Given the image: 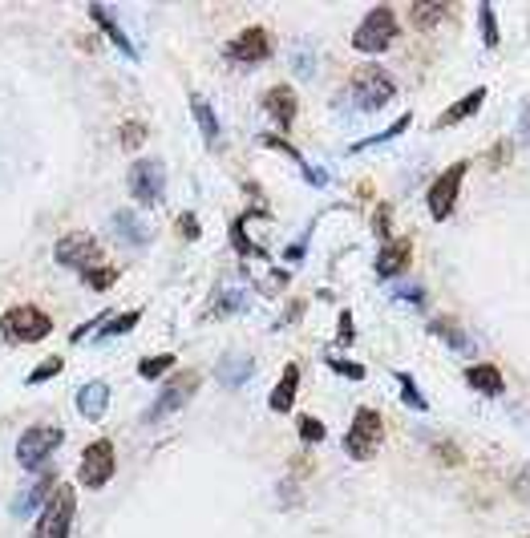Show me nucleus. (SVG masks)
<instances>
[{
	"label": "nucleus",
	"mask_w": 530,
	"mask_h": 538,
	"mask_svg": "<svg viewBox=\"0 0 530 538\" xmlns=\"http://www.w3.org/2000/svg\"><path fill=\"white\" fill-rule=\"evenodd\" d=\"M393 98H397V85H393V77L384 74L381 66H360L357 74H352V101H357V110L376 114V110L389 106Z\"/></svg>",
	"instance_id": "f257e3e1"
},
{
	"label": "nucleus",
	"mask_w": 530,
	"mask_h": 538,
	"mask_svg": "<svg viewBox=\"0 0 530 538\" xmlns=\"http://www.w3.org/2000/svg\"><path fill=\"white\" fill-rule=\"evenodd\" d=\"M0 332L13 344H37L53 332V320L41 308H33V304H17V308H9L0 316Z\"/></svg>",
	"instance_id": "f03ea898"
},
{
	"label": "nucleus",
	"mask_w": 530,
	"mask_h": 538,
	"mask_svg": "<svg viewBox=\"0 0 530 538\" xmlns=\"http://www.w3.org/2000/svg\"><path fill=\"white\" fill-rule=\"evenodd\" d=\"M74 514H77L74 486H53L49 502L41 506V518H37V538H69Z\"/></svg>",
	"instance_id": "7ed1b4c3"
},
{
	"label": "nucleus",
	"mask_w": 530,
	"mask_h": 538,
	"mask_svg": "<svg viewBox=\"0 0 530 538\" xmlns=\"http://www.w3.org/2000/svg\"><path fill=\"white\" fill-rule=\"evenodd\" d=\"M384 441V421L376 409H357V417H352V429L344 433V449H349V457H357V462H365V457H373L376 449H381Z\"/></svg>",
	"instance_id": "20e7f679"
},
{
	"label": "nucleus",
	"mask_w": 530,
	"mask_h": 538,
	"mask_svg": "<svg viewBox=\"0 0 530 538\" xmlns=\"http://www.w3.org/2000/svg\"><path fill=\"white\" fill-rule=\"evenodd\" d=\"M393 41H397V17H393L389 4L373 9V13H368V17L357 25V33H352V45H357L360 53H384Z\"/></svg>",
	"instance_id": "39448f33"
},
{
	"label": "nucleus",
	"mask_w": 530,
	"mask_h": 538,
	"mask_svg": "<svg viewBox=\"0 0 530 538\" xmlns=\"http://www.w3.org/2000/svg\"><path fill=\"white\" fill-rule=\"evenodd\" d=\"M61 441H66V433H61L57 425H33V429H25L17 441V462L25 465V470H41Z\"/></svg>",
	"instance_id": "423d86ee"
},
{
	"label": "nucleus",
	"mask_w": 530,
	"mask_h": 538,
	"mask_svg": "<svg viewBox=\"0 0 530 538\" xmlns=\"http://www.w3.org/2000/svg\"><path fill=\"white\" fill-rule=\"evenodd\" d=\"M470 174V163H454L446 174H437V179L429 182V195H425V203H429V215L437 223H446L449 215H454V203L457 195H462V179Z\"/></svg>",
	"instance_id": "0eeeda50"
},
{
	"label": "nucleus",
	"mask_w": 530,
	"mask_h": 538,
	"mask_svg": "<svg viewBox=\"0 0 530 538\" xmlns=\"http://www.w3.org/2000/svg\"><path fill=\"white\" fill-rule=\"evenodd\" d=\"M114 470H118L114 445H110L106 437H98V441H90V445H85L82 465H77V481H82V486H90V489H102L110 478H114Z\"/></svg>",
	"instance_id": "6e6552de"
},
{
	"label": "nucleus",
	"mask_w": 530,
	"mask_h": 538,
	"mask_svg": "<svg viewBox=\"0 0 530 538\" xmlns=\"http://www.w3.org/2000/svg\"><path fill=\"white\" fill-rule=\"evenodd\" d=\"M53 255H57L61 268H74V271H93L102 268V247L93 235H82V231H74V235H61L57 247H53Z\"/></svg>",
	"instance_id": "1a4fd4ad"
},
{
	"label": "nucleus",
	"mask_w": 530,
	"mask_h": 538,
	"mask_svg": "<svg viewBox=\"0 0 530 538\" xmlns=\"http://www.w3.org/2000/svg\"><path fill=\"white\" fill-rule=\"evenodd\" d=\"M195 389H199V373H195V368H182V373H174L171 381H166L163 397H158L155 405L146 409V421H163L166 413H179V409L187 405L190 397H195Z\"/></svg>",
	"instance_id": "9d476101"
},
{
	"label": "nucleus",
	"mask_w": 530,
	"mask_h": 538,
	"mask_svg": "<svg viewBox=\"0 0 530 538\" xmlns=\"http://www.w3.org/2000/svg\"><path fill=\"white\" fill-rule=\"evenodd\" d=\"M163 187H166V166L158 158H138L130 166V190L142 207H155L163 198Z\"/></svg>",
	"instance_id": "9b49d317"
},
{
	"label": "nucleus",
	"mask_w": 530,
	"mask_h": 538,
	"mask_svg": "<svg viewBox=\"0 0 530 538\" xmlns=\"http://www.w3.org/2000/svg\"><path fill=\"white\" fill-rule=\"evenodd\" d=\"M227 57L239 61V66H260V61L271 57V33L263 25L243 29L235 41H227Z\"/></svg>",
	"instance_id": "f8f14e48"
},
{
	"label": "nucleus",
	"mask_w": 530,
	"mask_h": 538,
	"mask_svg": "<svg viewBox=\"0 0 530 538\" xmlns=\"http://www.w3.org/2000/svg\"><path fill=\"white\" fill-rule=\"evenodd\" d=\"M263 106H268V114L276 118L279 130H292V122H296V106H300V98H296L292 85H271V90L263 93Z\"/></svg>",
	"instance_id": "ddd939ff"
},
{
	"label": "nucleus",
	"mask_w": 530,
	"mask_h": 538,
	"mask_svg": "<svg viewBox=\"0 0 530 538\" xmlns=\"http://www.w3.org/2000/svg\"><path fill=\"white\" fill-rule=\"evenodd\" d=\"M409 255H413V243L409 239H397V243H384V251L376 255V276L381 279H393L409 268Z\"/></svg>",
	"instance_id": "4468645a"
},
{
	"label": "nucleus",
	"mask_w": 530,
	"mask_h": 538,
	"mask_svg": "<svg viewBox=\"0 0 530 538\" xmlns=\"http://www.w3.org/2000/svg\"><path fill=\"white\" fill-rule=\"evenodd\" d=\"M77 409H82L85 421H102L110 409V384L106 381H90L82 392H77Z\"/></svg>",
	"instance_id": "2eb2a0df"
},
{
	"label": "nucleus",
	"mask_w": 530,
	"mask_h": 538,
	"mask_svg": "<svg viewBox=\"0 0 530 538\" xmlns=\"http://www.w3.org/2000/svg\"><path fill=\"white\" fill-rule=\"evenodd\" d=\"M90 17L98 21V25H102V33H106L110 41H114L118 49H122V57L138 61V49H134V45H130V37L122 33V25H118V21H114V13H110V9H102V4H90Z\"/></svg>",
	"instance_id": "dca6fc26"
},
{
	"label": "nucleus",
	"mask_w": 530,
	"mask_h": 538,
	"mask_svg": "<svg viewBox=\"0 0 530 538\" xmlns=\"http://www.w3.org/2000/svg\"><path fill=\"white\" fill-rule=\"evenodd\" d=\"M465 384H470V389H478L481 397H498V392L506 389L502 373H498L494 365H470V368H465Z\"/></svg>",
	"instance_id": "f3484780"
},
{
	"label": "nucleus",
	"mask_w": 530,
	"mask_h": 538,
	"mask_svg": "<svg viewBox=\"0 0 530 538\" xmlns=\"http://www.w3.org/2000/svg\"><path fill=\"white\" fill-rule=\"evenodd\" d=\"M481 101H486V85H478V90H470L462 101H454V106L446 110V114L437 118V126L446 130V126H457V122H465V118H473L481 110Z\"/></svg>",
	"instance_id": "a211bd4d"
},
{
	"label": "nucleus",
	"mask_w": 530,
	"mask_h": 538,
	"mask_svg": "<svg viewBox=\"0 0 530 538\" xmlns=\"http://www.w3.org/2000/svg\"><path fill=\"white\" fill-rule=\"evenodd\" d=\"M296 389H300V365H284L276 392H271V409H276V413H292Z\"/></svg>",
	"instance_id": "6ab92c4d"
},
{
	"label": "nucleus",
	"mask_w": 530,
	"mask_h": 538,
	"mask_svg": "<svg viewBox=\"0 0 530 538\" xmlns=\"http://www.w3.org/2000/svg\"><path fill=\"white\" fill-rule=\"evenodd\" d=\"M252 373H255L252 357H223V360H219V381H223V389H239V384H247V381H252Z\"/></svg>",
	"instance_id": "aec40b11"
},
{
	"label": "nucleus",
	"mask_w": 530,
	"mask_h": 538,
	"mask_svg": "<svg viewBox=\"0 0 530 538\" xmlns=\"http://www.w3.org/2000/svg\"><path fill=\"white\" fill-rule=\"evenodd\" d=\"M429 332H433V336H441V340H446L454 352H473V340L465 336V328H462V324H454V320L437 316V320L429 324Z\"/></svg>",
	"instance_id": "412c9836"
},
{
	"label": "nucleus",
	"mask_w": 530,
	"mask_h": 538,
	"mask_svg": "<svg viewBox=\"0 0 530 538\" xmlns=\"http://www.w3.org/2000/svg\"><path fill=\"white\" fill-rule=\"evenodd\" d=\"M114 227H118V235H122L126 243H150V239H155V231H150L134 211H118L114 215Z\"/></svg>",
	"instance_id": "4be33fe9"
},
{
	"label": "nucleus",
	"mask_w": 530,
	"mask_h": 538,
	"mask_svg": "<svg viewBox=\"0 0 530 538\" xmlns=\"http://www.w3.org/2000/svg\"><path fill=\"white\" fill-rule=\"evenodd\" d=\"M409 126H413V114H401L397 118V122H393L389 126V130H381V134H373V138H360V142H352V154H360V150H373V146H384V142H393V138H397V134H405L409 130Z\"/></svg>",
	"instance_id": "5701e85b"
},
{
	"label": "nucleus",
	"mask_w": 530,
	"mask_h": 538,
	"mask_svg": "<svg viewBox=\"0 0 530 538\" xmlns=\"http://www.w3.org/2000/svg\"><path fill=\"white\" fill-rule=\"evenodd\" d=\"M49 486H53V481L45 478V481H33L29 489H21V494L13 498V514H17V518H29V514L37 510V502H41V498L49 494Z\"/></svg>",
	"instance_id": "b1692460"
},
{
	"label": "nucleus",
	"mask_w": 530,
	"mask_h": 538,
	"mask_svg": "<svg viewBox=\"0 0 530 538\" xmlns=\"http://www.w3.org/2000/svg\"><path fill=\"white\" fill-rule=\"evenodd\" d=\"M190 114H195V122H199V130L207 134V142H219V118H215V110L207 106L199 93H190Z\"/></svg>",
	"instance_id": "393cba45"
},
{
	"label": "nucleus",
	"mask_w": 530,
	"mask_h": 538,
	"mask_svg": "<svg viewBox=\"0 0 530 538\" xmlns=\"http://www.w3.org/2000/svg\"><path fill=\"white\" fill-rule=\"evenodd\" d=\"M446 4H441V0H433V4H425V0H417L413 9H409V17H413V25L417 29H433L437 25V21H446Z\"/></svg>",
	"instance_id": "a878e982"
},
{
	"label": "nucleus",
	"mask_w": 530,
	"mask_h": 538,
	"mask_svg": "<svg viewBox=\"0 0 530 538\" xmlns=\"http://www.w3.org/2000/svg\"><path fill=\"white\" fill-rule=\"evenodd\" d=\"M231 243H235V251H239V255H255V260H268V251H263V247H255L252 239H247L243 219H235V223H231Z\"/></svg>",
	"instance_id": "bb28decb"
},
{
	"label": "nucleus",
	"mask_w": 530,
	"mask_h": 538,
	"mask_svg": "<svg viewBox=\"0 0 530 538\" xmlns=\"http://www.w3.org/2000/svg\"><path fill=\"white\" fill-rule=\"evenodd\" d=\"M397 384H401V397H405L409 409H417V413H425V409H429V401L417 392V381H413L409 373H397Z\"/></svg>",
	"instance_id": "cd10ccee"
},
{
	"label": "nucleus",
	"mask_w": 530,
	"mask_h": 538,
	"mask_svg": "<svg viewBox=\"0 0 530 538\" xmlns=\"http://www.w3.org/2000/svg\"><path fill=\"white\" fill-rule=\"evenodd\" d=\"M478 17H481V41H486V49H498L502 33H498V17H494V9H490V4H481Z\"/></svg>",
	"instance_id": "c85d7f7f"
},
{
	"label": "nucleus",
	"mask_w": 530,
	"mask_h": 538,
	"mask_svg": "<svg viewBox=\"0 0 530 538\" xmlns=\"http://www.w3.org/2000/svg\"><path fill=\"white\" fill-rule=\"evenodd\" d=\"M171 368H174V357H171V352H163V357H150V360H142V365H138V373L146 376V381H158V376H163V373H171Z\"/></svg>",
	"instance_id": "c756f323"
},
{
	"label": "nucleus",
	"mask_w": 530,
	"mask_h": 538,
	"mask_svg": "<svg viewBox=\"0 0 530 538\" xmlns=\"http://www.w3.org/2000/svg\"><path fill=\"white\" fill-rule=\"evenodd\" d=\"M138 320H142V312H122V316H114L110 324H102V340H106V336H122V332H130V328L138 324Z\"/></svg>",
	"instance_id": "7c9ffc66"
},
{
	"label": "nucleus",
	"mask_w": 530,
	"mask_h": 538,
	"mask_svg": "<svg viewBox=\"0 0 530 538\" xmlns=\"http://www.w3.org/2000/svg\"><path fill=\"white\" fill-rule=\"evenodd\" d=\"M85 287H93V292H106V287H114V279H118V271L114 268H93V271H85Z\"/></svg>",
	"instance_id": "2f4dec72"
},
{
	"label": "nucleus",
	"mask_w": 530,
	"mask_h": 538,
	"mask_svg": "<svg viewBox=\"0 0 530 538\" xmlns=\"http://www.w3.org/2000/svg\"><path fill=\"white\" fill-rule=\"evenodd\" d=\"M324 365L332 368V373L349 376V381H365V365H352V360H340V357H324Z\"/></svg>",
	"instance_id": "473e14b6"
},
{
	"label": "nucleus",
	"mask_w": 530,
	"mask_h": 538,
	"mask_svg": "<svg viewBox=\"0 0 530 538\" xmlns=\"http://www.w3.org/2000/svg\"><path fill=\"white\" fill-rule=\"evenodd\" d=\"M324 425H320V417H312V413H304L300 417V437L304 441H312V445H316V441H324Z\"/></svg>",
	"instance_id": "72a5a7b5"
},
{
	"label": "nucleus",
	"mask_w": 530,
	"mask_h": 538,
	"mask_svg": "<svg viewBox=\"0 0 530 538\" xmlns=\"http://www.w3.org/2000/svg\"><path fill=\"white\" fill-rule=\"evenodd\" d=\"M142 142H146V126H142V122H126L122 126V146L126 150H138Z\"/></svg>",
	"instance_id": "f704fd0d"
},
{
	"label": "nucleus",
	"mask_w": 530,
	"mask_h": 538,
	"mask_svg": "<svg viewBox=\"0 0 530 538\" xmlns=\"http://www.w3.org/2000/svg\"><path fill=\"white\" fill-rule=\"evenodd\" d=\"M61 373V360L53 357V360H45V365H37L33 373H29V384H41V381H49V376H57Z\"/></svg>",
	"instance_id": "c9c22d12"
},
{
	"label": "nucleus",
	"mask_w": 530,
	"mask_h": 538,
	"mask_svg": "<svg viewBox=\"0 0 530 538\" xmlns=\"http://www.w3.org/2000/svg\"><path fill=\"white\" fill-rule=\"evenodd\" d=\"M263 146H268V150H284V154L287 158H292V163H304V154H300V150H296V146H287V142L284 138H276V134H263Z\"/></svg>",
	"instance_id": "e433bc0d"
},
{
	"label": "nucleus",
	"mask_w": 530,
	"mask_h": 538,
	"mask_svg": "<svg viewBox=\"0 0 530 538\" xmlns=\"http://www.w3.org/2000/svg\"><path fill=\"white\" fill-rule=\"evenodd\" d=\"M514 498L530 506V465H522V470L514 473Z\"/></svg>",
	"instance_id": "4c0bfd02"
},
{
	"label": "nucleus",
	"mask_w": 530,
	"mask_h": 538,
	"mask_svg": "<svg viewBox=\"0 0 530 538\" xmlns=\"http://www.w3.org/2000/svg\"><path fill=\"white\" fill-rule=\"evenodd\" d=\"M373 231H376L381 239H389V231H393V227H389V207H384V203L376 207V215H373Z\"/></svg>",
	"instance_id": "58836bf2"
},
{
	"label": "nucleus",
	"mask_w": 530,
	"mask_h": 538,
	"mask_svg": "<svg viewBox=\"0 0 530 538\" xmlns=\"http://www.w3.org/2000/svg\"><path fill=\"white\" fill-rule=\"evenodd\" d=\"M179 227H182V235H187V239H199V219L190 211L179 215Z\"/></svg>",
	"instance_id": "ea45409f"
},
{
	"label": "nucleus",
	"mask_w": 530,
	"mask_h": 538,
	"mask_svg": "<svg viewBox=\"0 0 530 538\" xmlns=\"http://www.w3.org/2000/svg\"><path fill=\"white\" fill-rule=\"evenodd\" d=\"M340 344H352V312H340Z\"/></svg>",
	"instance_id": "a19ab883"
},
{
	"label": "nucleus",
	"mask_w": 530,
	"mask_h": 538,
	"mask_svg": "<svg viewBox=\"0 0 530 538\" xmlns=\"http://www.w3.org/2000/svg\"><path fill=\"white\" fill-rule=\"evenodd\" d=\"M441 462H449V465H454V462H462V454H457V449L454 445H449V441H441Z\"/></svg>",
	"instance_id": "79ce46f5"
},
{
	"label": "nucleus",
	"mask_w": 530,
	"mask_h": 538,
	"mask_svg": "<svg viewBox=\"0 0 530 538\" xmlns=\"http://www.w3.org/2000/svg\"><path fill=\"white\" fill-rule=\"evenodd\" d=\"M401 295H405V300H413V304H421V287H401Z\"/></svg>",
	"instance_id": "37998d69"
}]
</instances>
